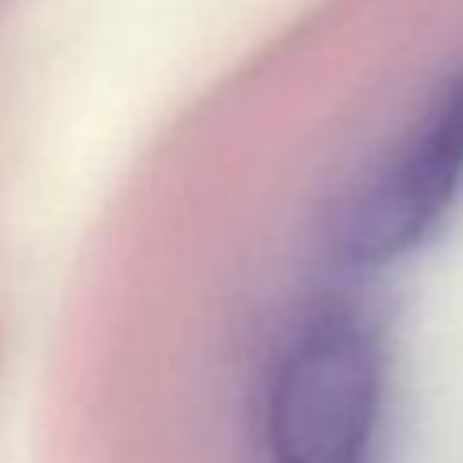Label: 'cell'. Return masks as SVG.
<instances>
[{
    "label": "cell",
    "mask_w": 463,
    "mask_h": 463,
    "mask_svg": "<svg viewBox=\"0 0 463 463\" xmlns=\"http://www.w3.org/2000/svg\"><path fill=\"white\" fill-rule=\"evenodd\" d=\"M383 405V354L373 329L326 311L282 347L268 402L264 445L271 463H369Z\"/></svg>",
    "instance_id": "obj_1"
},
{
    "label": "cell",
    "mask_w": 463,
    "mask_h": 463,
    "mask_svg": "<svg viewBox=\"0 0 463 463\" xmlns=\"http://www.w3.org/2000/svg\"><path fill=\"white\" fill-rule=\"evenodd\" d=\"M463 181V76L416 116L380 166L358 184L340 217V250L380 264L412 250L445 213Z\"/></svg>",
    "instance_id": "obj_2"
}]
</instances>
